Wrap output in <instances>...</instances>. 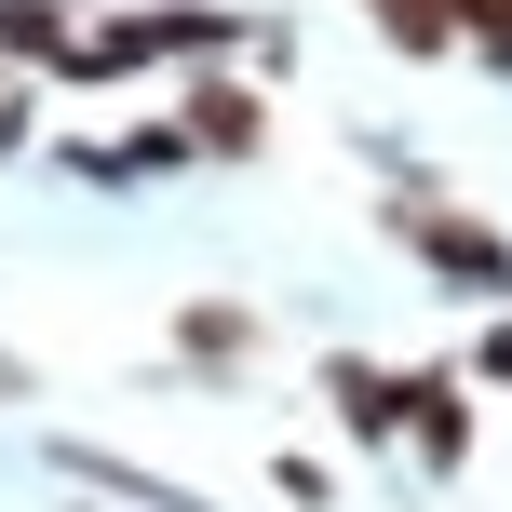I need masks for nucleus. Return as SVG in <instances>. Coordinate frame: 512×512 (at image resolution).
<instances>
[{"mask_svg": "<svg viewBox=\"0 0 512 512\" xmlns=\"http://www.w3.org/2000/svg\"><path fill=\"white\" fill-rule=\"evenodd\" d=\"M230 41H243V14H216V0H135V14L68 27V81H122L149 54H230Z\"/></svg>", "mask_w": 512, "mask_h": 512, "instance_id": "1", "label": "nucleus"}, {"mask_svg": "<svg viewBox=\"0 0 512 512\" xmlns=\"http://www.w3.org/2000/svg\"><path fill=\"white\" fill-rule=\"evenodd\" d=\"M391 243L432 256L445 283H472V297H512V243L486 230V216H459L445 189H391Z\"/></svg>", "mask_w": 512, "mask_h": 512, "instance_id": "2", "label": "nucleus"}, {"mask_svg": "<svg viewBox=\"0 0 512 512\" xmlns=\"http://www.w3.org/2000/svg\"><path fill=\"white\" fill-rule=\"evenodd\" d=\"M405 391L418 378H391V364H364V351H324V405L351 418V445H391V432H405Z\"/></svg>", "mask_w": 512, "mask_h": 512, "instance_id": "3", "label": "nucleus"}, {"mask_svg": "<svg viewBox=\"0 0 512 512\" xmlns=\"http://www.w3.org/2000/svg\"><path fill=\"white\" fill-rule=\"evenodd\" d=\"M256 351H270V324H256L243 297H189L176 310V364H203V378H243Z\"/></svg>", "mask_w": 512, "mask_h": 512, "instance_id": "4", "label": "nucleus"}, {"mask_svg": "<svg viewBox=\"0 0 512 512\" xmlns=\"http://www.w3.org/2000/svg\"><path fill=\"white\" fill-rule=\"evenodd\" d=\"M189 149H216V162H243V149H270V108H256V81H189Z\"/></svg>", "mask_w": 512, "mask_h": 512, "instance_id": "5", "label": "nucleus"}, {"mask_svg": "<svg viewBox=\"0 0 512 512\" xmlns=\"http://www.w3.org/2000/svg\"><path fill=\"white\" fill-rule=\"evenodd\" d=\"M405 445H418L432 472H459V459H472V391L445 378V364H418V391H405Z\"/></svg>", "mask_w": 512, "mask_h": 512, "instance_id": "6", "label": "nucleus"}, {"mask_svg": "<svg viewBox=\"0 0 512 512\" xmlns=\"http://www.w3.org/2000/svg\"><path fill=\"white\" fill-rule=\"evenodd\" d=\"M54 472H81L95 499H135V512H203L189 486H162V472H122V459H95V445H54Z\"/></svg>", "mask_w": 512, "mask_h": 512, "instance_id": "7", "label": "nucleus"}, {"mask_svg": "<svg viewBox=\"0 0 512 512\" xmlns=\"http://www.w3.org/2000/svg\"><path fill=\"white\" fill-rule=\"evenodd\" d=\"M0 68H68V0H0Z\"/></svg>", "mask_w": 512, "mask_h": 512, "instance_id": "8", "label": "nucleus"}, {"mask_svg": "<svg viewBox=\"0 0 512 512\" xmlns=\"http://www.w3.org/2000/svg\"><path fill=\"white\" fill-rule=\"evenodd\" d=\"M364 14H378L391 54H459V14H445V0H364Z\"/></svg>", "mask_w": 512, "mask_h": 512, "instance_id": "9", "label": "nucleus"}, {"mask_svg": "<svg viewBox=\"0 0 512 512\" xmlns=\"http://www.w3.org/2000/svg\"><path fill=\"white\" fill-rule=\"evenodd\" d=\"M445 14H459V41H472V54H499V41H512V0H445Z\"/></svg>", "mask_w": 512, "mask_h": 512, "instance_id": "10", "label": "nucleus"}, {"mask_svg": "<svg viewBox=\"0 0 512 512\" xmlns=\"http://www.w3.org/2000/svg\"><path fill=\"white\" fill-rule=\"evenodd\" d=\"M472 378H512V324H486V337H472Z\"/></svg>", "mask_w": 512, "mask_h": 512, "instance_id": "11", "label": "nucleus"}, {"mask_svg": "<svg viewBox=\"0 0 512 512\" xmlns=\"http://www.w3.org/2000/svg\"><path fill=\"white\" fill-rule=\"evenodd\" d=\"M0 391H27V364H14V351H0Z\"/></svg>", "mask_w": 512, "mask_h": 512, "instance_id": "12", "label": "nucleus"}]
</instances>
